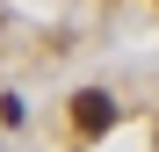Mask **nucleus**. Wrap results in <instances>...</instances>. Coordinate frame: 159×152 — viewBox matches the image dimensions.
Here are the masks:
<instances>
[{
	"mask_svg": "<svg viewBox=\"0 0 159 152\" xmlns=\"http://www.w3.org/2000/svg\"><path fill=\"white\" fill-rule=\"evenodd\" d=\"M72 131H80V138H109V131H116V101L101 94V87H80V94H72Z\"/></svg>",
	"mask_w": 159,
	"mask_h": 152,
	"instance_id": "f257e3e1",
	"label": "nucleus"
}]
</instances>
